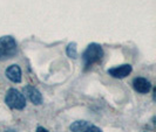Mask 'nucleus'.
I'll return each instance as SVG.
<instances>
[{"mask_svg": "<svg viewBox=\"0 0 156 132\" xmlns=\"http://www.w3.org/2000/svg\"><path fill=\"white\" fill-rule=\"evenodd\" d=\"M72 132H102L98 126L86 120H76L69 126Z\"/></svg>", "mask_w": 156, "mask_h": 132, "instance_id": "nucleus-4", "label": "nucleus"}, {"mask_svg": "<svg viewBox=\"0 0 156 132\" xmlns=\"http://www.w3.org/2000/svg\"><path fill=\"white\" fill-rule=\"evenodd\" d=\"M16 41L12 36H2L0 38V61H6L12 59L16 54Z\"/></svg>", "mask_w": 156, "mask_h": 132, "instance_id": "nucleus-2", "label": "nucleus"}, {"mask_svg": "<svg viewBox=\"0 0 156 132\" xmlns=\"http://www.w3.org/2000/svg\"><path fill=\"white\" fill-rule=\"evenodd\" d=\"M5 103L11 109L23 110L26 107V98L19 90L16 89H9L5 96Z\"/></svg>", "mask_w": 156, "mask_h": 132, "instance_id": "nucleus-3", "label": "nucleus"}, {"mask_svg": "<svg viewBox=\"0 0 156 132\" xmlns=\"http://www.w3.org/2000/svg\"><path fill=\"white\" fill-rule=\"evenodd\" d=\"M132 70L133 68L130 64H122V66L108 69V75H110L114 78H125L132 73Z\"/></svg>", "mask_w": 156, "mask_h": 132, "instance_id": "nucleus-6", "label": "nucleus"}, {"mask_svg": "<svg viewBox=\"0 0 156 132\" xmlns=\"http://www.w3.org/2000/svg\"><path fill=\"white\" fill-rule=\"evenodd\" d=\"M6 76L9 81L14 82V83H20L21 82V69L19 66L13 64V66H9L7 69H6Z\"/></svg>", "mask_w": 156, "mask_h": 132, "instance_id": "nucleus-8", "label": "nucleus"}, {"mask_svg": "<svg viewBox=\"0 0 156 132\" xmlns=\"http://www.w3.org/2000/svg\"><path fill=\"white\" fill-rule=\"evenodd\" d=\"M66 53L69 56L70 59H76L78 57V52H76V43L72 42L67 46V49H66Z\"/></svg>", "mask_w": 156, "mask_h": 132, "instance_id": "nucleus-9", "label": "nucleus"}, {"mask_svg": "<svg viewBox=\"0 0 156 132\" xmlns=\"http://www.w3.org/2000/svg\"><path fill=\"white\" fill-rule=\"evenodd\" d=\"M103 56V49L98 43H90L82 54V61L85 68L92 67L94 63L99 62Z\"/></svg>", "mask_w": 156, "mask_h": 132, "instance_id": "nucleus-1", "label": "nucleus"}, {"mask_svg": "<svg viewBox=\"0 0 156 132\" xmlns=\"http://www.w3.org/2000/svg\"><path fill=\"white\" fill-rule=\"evenodd\" d=\"M23 93H25L23 96L28 97V100H30L33 104L40 105V104L42 103V95L40 93V91L37 88H34L33 86H23Z\"/></svg>", "mask_w": 156, "mask_h": 132, "instance_id": "nucleus-5", "label": "nucleus"}, {"mask_svg": "<svg viewBox=\"0 0 156 132\" xmlns=\"http://www.w3.org/2000/svg\"><path fill=\"white\" fill-rule=\"evenodd\" d=\"M134 89L140 93H148L149 90L151 89V83L147 78L144 77H136L133 81Z\"/></svg>", "mask_w": 156, "mask_h": 132, "instance_id": "nucleus-7", "label": "nucleus"}, {"mask_svg": "<svg viewBox=\"0 0 156 132\" xmlns=\"http://www.w3.org/2000/svg\"><path fill=\"white\" fill-rule=\"evenodd\" d=\"M37 132H49V131H47L46 129H44V127L39 126V127H37Z\"/></svg>", "mask_w": 156, "mask_h": 132, "instance_id": "nucleus-10", "label": "nucleus"}]
</instances>
